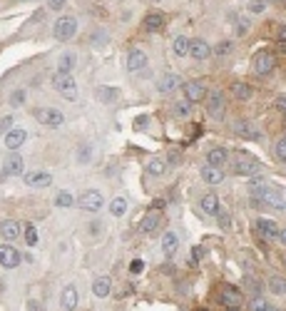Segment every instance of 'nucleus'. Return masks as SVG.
<instances>
[{"instance_id": "obj_1", "label": "nucleus", "mask_w": 286, "mask_h": 311, "mask_svg": "<svg viewBox=\"0 0 286 311\" xmlns=\"http://www.w3.org/2000/svg\"><path fill=\"white\" fill-rule=\"evenodd\" d=\"M53 87H55L60 95H65L70 102H75V100H77V83H75V77H72L70 72H55V77H53Z\"/></svg>"}, {"instance_id": "obj_2", "label": "nucleus", "mask_w": 286, "mask_h": 311, "mask_svg": "<svg viewBox=\"0 0 286 311\" xmlns=\"http://www.w3.org/2000/svg\"><path fill=\"white\" fill-rule=\"evenodd\" d=\"M261 170H264V165L259 160H254V157H249V154H244V157H239L234 162V174H239V177H254Z\"/></svg>"}, {"instance_id": "obj_3", "label": "nucleus", "mask_w": 286, "mask_h": 311, "mask_svg": "<svg viewBox=\"0 0 286 311\" xmlns=\"http://www.w3.org/2000/svg\"><path fill=\"white\" fill-rule=\"evenodd\" d=\"M35 120L48 125V127H60L65 122V114L60 112L57 107H37L35 110Z\"/></svg>"}, {"instance_id": "obj_4", "label": "nucleus", "mask_w": 286, "mask_h": 311, "mask_svg": "<svg viewBox=\"0 0 286 311\" xmlns=\"http://www.w3.org/2000/svg\"><path fill=\"white\" fill-rule=\"evenodd\" d=\"M75 32H77V20L70 18V15L60 18V20L55 23V37L57 40H70Z\"/></svg>"}, {"instance_id": "obj_5", "label": "nucleus", "mask_w": 286, "mask_h": 311, "mask_svg": "<svg viewBox=\"0 0 286 311\" xmlns=\"http://www.w3.org/2000/svg\"><path fill=\"white\" fill-rule=\"evenodd\" d=\"M20 264V252L10 244H0V266L5 269H15Z\"/></svg>"}, {"instance_id": "obj_6", "label": "nucleus", "mask_w": 286, "mask_h": 311, "mask_svg": "<svg viewBox=\"0 0 286 311\" xmlns=\"http://www.w3.org/2000/svg\"><path fill=\"white\" fill-rule=\"evenodd\" d=\"M241 299H244V294L239 291V289H234V286H229V284H224L222 286V291H219V301L224 304V306H239L241 304Z\"/></svg>"}, {"instance_id": "obj_7", "label": "nucleus", "mask_w": 286, "mask_h": 311, "mask_svg": "<svg viewBox=\"0 0 286 311\" xmlns=\"http://www.w3.org/2000/svg\"><path fill=\"white\" fill-rule=\"evenodd\" d=\"M207 110H209L212 117H217V120H219V117H224V110H227V107H224V95H222L219 90H217V92H212V95L207 97Z\"/></svg>"}, {"instance_id": "obj_8", "label": "nucleus", "mask_w": 286, "mask_h": 311, "mask_svg": "<svg viewBox=\"0 0 286 311\" xmlns=\"http://www.w3.org/2000/svg\"><path fill=\"white\" fill-rule=\"evenodd\" d=\"M249 192H252L254 197H261V195H266V192H279V187L271 184V182L264 179V177H254V179H249Z\"/></svg>"}, {"instance_id": "obj_9", "label": "nucleus", "mask_w": 286, "mask_h": 311, "mask_svg": "<svg viewBox=\"0 0 286 311\" xmlns=\"http://www.w3.org/2000/svg\"><path fill=\"white\" fill-rule=\"evenodd\" d=\"M274 67H276V57L271 55V53H259L254 57V70H257L259 75H269Z\"/></svg>"}, {"instance_id": "obj_10", "label": "nucleus", "mask_w": 286, "mask_h": 311, "mask_svg": "<svg viewBox=\"0 0 286 311\" xmlns=\"http://www.w3.org/2000/svg\"><path fill=\"white\" fill-rule=\"evenodd\" d=\"M184 97L189 102H199L207 97V87L201 85L199 80H189V83H184Z\"/></svg>"}, {"instance_id": "obj_11", "label": "nucleus", "mask_w": 286, "mask_h": 311, "mask_svg": "<svg viewBox=\"0 0 286 311\" xmlns=\"http://www.w3.org/2000/svg\"><path fill=\"white\" fill-rule=\"evenodd\" d=\"M234 132L239 135V137H244V140H252L257 142L261 137V132H259L257 127L252 125V122H247V120H239V122H234Z\"/></svg>"}, {"instance_id": "obj_12", "label": "nucleus", "mask_w": 286, "mask_h": 311, "mask_svg": "<svg viewBox=\"0 0 286 311\" xmlns=\"http://www.w3.org/2000/svg\"><path fill=\"white\" fill-rule=\"evenodd\" d=\"M25 184L28 187H50L53 184V177L48 174V172H40V170H35V172H25Z\"/></svg>"}, {"instance_id": "obj_13", "label": "nucleus", "mask_w": 286, "mask_h": 311, "mask_svg": "<svg viewBox=\"0 0 286 311\" xmlns=\"http://www.w3.org/2000/svg\"><path fill=\"white\" fill-rule=\"evenodd\" d=\"M80 207L85 212H97L102 207V195L97 189H87L85 195H83V199H80Z\"/></svg>"}, {"instance_id": "obj_14", "label": "nucleus", "mask_w": 286, "mask_h": 311, "mask_svg": "<svg viewBox=\"0 0 286 311\" xmlns=\"http://www.w3.org/2000/svg\"><path fill=\"white\" fill-rule=\"evenodd\" d=\"M28 140V132L25 130H20V127H15V130H10L8 135H5V147L8 149H20L23 144Z\"/></svg>"}, {"instance_id": "obj_15", "label": "nucleus", "mask_w": 286, "mask_h": 311, "mask_svg": "<svg viewBox=\"0 0 286 311\" xmlns=\"http://www.w3.org/2000/svg\"><path fill=\"white\" fill-rule=\"evenodd\" d=\"M189 55L194 57V60H207V57L212 55V48L207 45V40L194 37V40L189 43Z\"/></svg>"}, {"instance_id": "obj_16", "label": "nucleus", "mask_w": 286, "mask_h": 311, "mask_svg": "<svg viewBox=\"0 0 286 311\" xmlns=\"http://www.w3.org/2000/svg\"><path fill=\"white\" fill-rule=\"evenodd\" d=\"M257 229L264 239H279V234H281V229L276 226V222H271V219H259Z\"/></svg>"}, {"instance_id": "obj_17", "label": "nucleus", "mask_w": 286, "mask_h": 311, "mask_svg": "<svg viewBox=\"0 0 286 311\" xmlns=\"http://www.w3.org/2000/svg\"><path fill=\"white\" fill-rule=\"evenodd\" d=\"M0 172H3L5 177H8V174H20V172H23V157L13 152L10 157H5V165H3Z\"/></svg>"}, {"instance_id": "obj_18", "label": "nucleus", "mask_w": 286, "mask_h": 311, "mask_svg": "<svg viewBox=\"0 0 286 311\" xmlns=\"http://www.w3.org/2000/svg\"><path fill=\"white\" fill-rule=\"evenodd\" d=\"M77 289L75 286H67L65 291H62V299H60V306L65 311H75V306H77Z\"/></svg>"}, {"instance_id": "obj_19", "label": "nucleus", "mask_w": 286, "mask_h": 311, "mask_svg": "<svg viewBox=\"0 0 286 311\" xmlns=\"http://www.w3.org/2000/svg\"><path fill=\"white\" fill-rule=\"evenodd\" d=\"M144 65H147V55H144V50H132V53L127 55V70H130V72L142 70Z\"/></svg>"}, {"instance_id": "obj_20", "label": "nucleus", "mask_w": 286, "mask_h": 311, "mask_svg": "<svg viewBox=\"0 0 286 311\" xmlns=\"http://www.w3.org/2000/svg\"><path fill=\"white\" fill-rule=\"evenodd\" d=\"M224 162H227V149L224 147H214V149L207 152V165L209 167H224Z\"/></svg>"}, {"instance_id": "obj_21", "label": "nucleus", "mask_w": 286, "mask_h": 311, "mask_svg": "<svg viewBox=\"0 0 286 311\" xmlns=\"http://www.w3.org/2000/svg\"><path fill=\"white\" fill-rule=\"evenodd\" d=\"M201 179L207 182V184H222L224 182V172H222V167H204L201 170Z\"/></svg>"}, {"instance_id": "obj_22", "label": "nucleus", "mask_w": 286, "mask_h": 311, "mask_svg": "<svg viewBox=\"0 0 286 311\" xmlns=\"http://www.w3.org/2000/svg\"><path fill=\"white\" fill-rule=\"evenodd\" d=\"M174 87H179V75L177 72H167V75H162L157 80V90L159 92H172Z\"/></svg>"}, {"instance_id": "obj_23", "label": "nucleus", "mask_w": 286, "mask_h": 311, "mask_svg": "<svg viewBox=\"0 0 286 311\" xmlns=\"http://www.w3.org/2000/svg\"><path fill=\"white\" fill-rule=\"evenodd\" d=\"M0 234L5 237V242H15V239L20 237V224L13 222V219H8V222L0 224Z\"/></svg>"}, {"instance_id": "obj_24", "label": "nucleus", "mask_w": 286, "mask_h": 311, "mask_svg": "<svg viewBox=\"0 0 286 311\" xmlns=\"http://www.w3.org/2000/svg\"><path fill=\"white\" fill-rule=\"evenodd\" d=\"M261 204H269V207H274V209H286V199L279 195V192H266V195H261L257 197Z\"/></svg>"}, {"instance_id": "obj_25", "label": "nucleus", "mask_w": 286, "mask_h": 311, "mask_svg": "<svg viewBox=\"0 0 286 311\" xmlns=\"http://www.w3.org/2000/svg\"><path fill=\"white\" fill-rule=\"evenodd\" d=\"M110 289H112V284L107 277H97L95 284H92V291H95V296L97 299H105V296H110Z\"/></svg>"}, {"instance_id": "obj_26", "label": "nucleus", "mask_w": 286, "mask_h": 311, "mask_svg": "<svg viewBox=\"0 0 286 311\" xmlns=\"http://www.w3.org/2000/svg\"><path fill=\"white\" fill-rule=\"evenodd\" d=\"M201 209H204L207 214H217V212H219V197H217L214 192H207V195L201 197Z\"/></svg>"}, {"instance_id": "obj_27", "label": "nucleus", "mask_w": 286, "mask_h": 311, "mask_svg": "<svg viewBox=\"0 0 286 311\" xmlns=\"http://www.w3.org/2000/svg\"><path fill=\"white\" fill-rule=\"evenodd\" d=\"M157 224H159V212H157V209H152V212H147V214H144V219L140 222V229H142V231H154Z\"/></svg>"}, {"instance_id": "obj_28", "label": "nucleus", "mask_w": 286, "mask_h": 311, "mask_svg": "<svg viewBox=\"0 0 286 311\" xmlns=\"http://www.w3.org/2000/svg\"><path fill=\"white\" fill-rule=\"evenodd\" d=\"M177 247H179V237H177L174 231H167V234L162 237V249H165V254L172 256L177 252Z\"/></svg>"}, {"instance_id": "obj_29", "label": "nucleus", "mask_w": 286, "mask_h": 311, "mask_svg": "<svg viewBox=\"0 0 286 311\" xmlns=\"http://www.w3.org/2000/svg\"><path fill=\"white\" fill-rule=\"evenodd\" d=\"M95 95H97V100H100V102H105V105H112L114 100H117V95H119V92H117L114 87H97V90H95Z\"/></svg>"}, {"instance_id": "obj_30", "label": "nucleus", "mask_w": 286, "mask_h": 311, "mask_svg": "<svg viewBox=\"0 0 286 311\" xmlns=\"http://www.w3.org/2000/svg\"><path fill=\"white\" fill-rule=\"evenodd\" d=\"M189 37H184V35H179V37H174V55L177 57H184V55H189Z\"/></svg>"}, {"instance_id": "obj_31", "label": "nucleus", "mask_w": 286, "mask_h": 311, "mask_svg": "<svg viewBox=\"0 0 286 311\" xmlns=\"http://www.w3.org/2000/svg\"><path fill=\"white\" fill-rule=\"evenodd\" d=\"M165 25V15L162 13H149L144 18V30H159Z\"/></svg>"}, {"instance_id": "obj_32", "label": "nucleus", "mask_w": 286, "mask_h": 311, "mask_svg": "<svg viewBox=\"0 0 286 311\" xmlns=\"http://www.w3.org/2000/svg\"><path fill=\"white\" fill-rule=\"evenodd\" d=\"M75 67V53H65L57 60V72H70Z\"/></svg>"}, {"instance_id": "obj_33", "label": "nucleus", "mask_w": 286, "mask_h": 311, "mask_svg": "<svg viewBox=\"0 0 286 311\" xmlns=\"http://www.w3.org/2000/svg\"><path fill=\"white\" fill-rule=\"evenodd\" d=\"M231 95H234L236 100H249V97H252V87L244 85V83H234V85H231Z\"/></svg>"}, {"instance_id": "obj_34", "label": "nucleus", "mask_w": 286, "mask_h": 311, "mask_svg": "<svg viewBox=\"0 0 286 311\" xmlns=\"http://www.w3.org/2000/svg\"><path fill=\"white\" fill-rule=\"evenodd\" d=\"M72 204H75V197H72L70 192H57L55 195V207L67 209V207H72Z\"/></svg>"}, {"instance_id": "obj_35", "label": "nucleus", "mask_w": 286, "mask_h": 311, "mask_svg": "<svg viewBox=\"0 0 286 311\" xmlns=\"http://www.w3.org/2000/svg\"><path fill=\"white\" fill-rule=\"evenodd\" d=\"M110 209H112L114 217H122V214L127 212V199H125V197H114L112 204H110Z\"/></svg>"}, {"instance_id": "obj_36", "label": "nucleus", "mask_w": 286, "mask_h": 311, "mask_svg": "<svg viewBox=\"0 0 286 311\" xmlns=\"http://www.w3.org/2000/svg\"><path fill=\"white\" fill-rule=\"evenodd\" d=\"M269 286H271V291H274L276 296H284L286 294V282L281 277H271V279H269Z\"/></svg>"}, {"instance_id": "obj_37", "label": "nucleus", "mask_w": 286, "mask_h": 311, "mask_svg": "<svg viewBox=\"0 0 286 311\" xmlns=\"http://www.w3.org/2000/svg\"><path fill=\"white\" fill-rule=\"evenodd\" d=\"M165 170H167V162H162V160H152V162L147 165V172H149V174H154V177L165 174Z\"/></svg>"}, {"instance_id": "obj_38", "label": "nucleus", "mask_w": 286, "mask_h": 311, "mask_svg": "<svg viewBox=\"0 0 286 311\" xmlns=\"http://www.w3.org/2000/svg\"><path fill=\"white\" fill-rule=\"evenodd\" d=\"M174 112H177V117H189V112H192V102H189V100H179V102L174 105Z\"/></svg>"}, {"instance_id": "obj_39", "label": "nucleus", "mask_w": 286, "mask_h": 311, "mask_svg": "<svg viewBox=\"0 0 286 311\" xmlns=\"http://www.w3.org/2000/svg\"><path fill=\"white\" fill-rule=\"evenodd\" d=\"M25 244H28V247H35V244H37V229L32 224H25Z\"/></svg>"}, {"instance_id": "obj_40", "label": "nucleus", "mask_w": 286, "mask_h": 311, "mask_svg": "<svg viewBox=\"0 0 286 311\" xmlns=\"http://www.w3.org/2000/svg\"><path fill=\"white\" fill-rule=\"evenodd\" d=\"M90 160H92V147H90V144H87V147H80V149H77V162H80V165H87Z\"/></svg>"}, {"instance_id": "obj_41", "label": "nucleus", "mask_w": 286, "mask_h": 311, "mask_svg": "<svg viewBox=\"0 0 286 311\" xmlns=\"http://www.w3.org/2000/svg\"><path fill=\"white\" fill-rule=\"evenodd\" d=\"M25 102V90H15V92H10V105L13 107H20Z\"/></svg>"}, {"instance_id": "obj_42", "label": "nucleus", "mask_w": 286, "mask_h": 311, "mask_svg": "<svg viewBox=\"0 0 286 311\" xmlns=\"http://www.w3.org/2000/svg\"><path fill=\"white\" fill-rule=\"evenodd\" d=\"M217 222H219L222 229H229V226H231V219H229V214L224 212V209H219V212H217Z\"/></svg>"}, {"instance_id": "obj_43", "label": "nucleus", "mask_w": 286, "mask_h": 311, "mask_svg": "<svg viewBox=\"0 0 286 311\" xmlns=\"http://www.w3.org/2000/svg\"><path fill=\"white\" fill-rule=\"evenodd\" d=\"M274 152H276V157H279V160H284V162H286V137H281V140L276 142Z\"/></svg>"}, {"instance_id": "obj_44", "label": "nucleus", "mask_w": 286, "mask_h": 311, "mask_svg": "<svg viewBox=\"0 0 286 311\" xmlns=\"http://www.w3.org/2000/svg\"><path fill=\"white\" fill-rule=\"evenodd\" d=\"M249 10L252 13H264L266 10V0H252L249 3Z\"/></svg>"}, {"instance_id": "obj_45", "label": "nucleus", "mask_w": 286, "mask_h": 311, "mask_svg": "<svg viewBox=\"0 0 286 311\" xmlns=\"http://www.w3.org/2000/svg\"><path fill=\"white\" fill-rule=\"evenodd\" d=\"M252 311H274V306H269L266 301L257 299V301H254V306H252Z\"/></svg>"}, {"instance_id": "obj_46", "label": "nucleus", "mask_w": 286, "mask_h": 311, "mask_svg": "<svg viewBox=\"0 0 286 311\" xmlns=\"http://www.w3.org/2000/svg\"><path fill=\"white\" fill-rule=\"evenodd\" d=\"M10 127H13V117H3V120H0V132H5V135H8V132H10Z\"/></svg>"}, {"instance_id": "obj_47", "label": "nucleus", "mask_w": 286, "mask_h": 311, "mask_svg": "<svg viewBox=\"0 0 286 311\" xmlns=\"http://www.w3.org/2000/svg\"><path fill=\"white\" fill-rule=\"evenodd\" d=\"M142 269H144V261H142V259H135V261L130 264V271H132V274H140Z\"/></svg>"}, {"instance_id": "obj_48", "label": "nucleus", "mask_w": 286, "mask_h": 311, "mask_svg": "<svg viewBox=\"0 0 286 311\" xmlns=\"http://www.w3.org/2000/svg\"><path fill=\"white\" fill-rule=\"evenodd\" d=\"M274 105H276V110H279V112H284V114H286V95H279Z\"/></svg>"}, {"instance_id": "obj_49", "label": "nucleus", "mask_w": 286, "mask_h": 311, "mask_svg": "<svg viewBox=\"0 0 286 311\" xmlns=\"http://www.w3.org/2000/svg\"><path fill=\"white\" fill-rule=\"evenodd\" d=\"M229 50H231V43H219L217 45V55H227Z\"/></svg>"}, {"instance_id": "obj_50", "label": "nucleus", "mask_w": 286, "mask_h": 311, "mask_svg": "<svg viewBox=\"0 0 286 311\" xmlns=\"http://www.w3.org/2000/svg\"><path fill=\"white\" fill-rule=\"evenodd\" d=\"M247 28H249V23H247V20H236V35L247 32Z\"/></svg>"}, {"instance_id": "obj_51", "label": "nucleus", "mask_w": 286, "mask_h": 311, "mask_svg": "<svg viewBox=\"0 0 286 311\" xmlns=\"http://www.w3.org/2000/svg\"><path fill=\"white\" fill-rule=\"evenodd\" d=\"M48 5H50L53 10H60V8L65 5V0H48Z\"/></svg>"}, {"instance_id": "obj_52", "label": "nucleus", "mask_w": 286, "mask_h": 311, "mask_svg": "<svg viewBox=\"0 0 286 311\" xmlns=\"http://www.w3.org/2000/svg\"><path fill=\"white\" fill-rule=\"evenodd\" d=\"M28 309L30 311H43V309H40V304H37L35 299H32V301H28Z\"/></svg>"}, {"instance_id": "obj_53", "label": "nucleus", "mask_w": 286, "mask_h": 311, "mask_svg": "<svg viewBox=\"0 0 286 311\" xmlns=\"http://www.w3.org/2000/svg\"><path fill=\"white\" fill-rule=\"evenodd\" d=\"M162 207H165V199H157V202L152 204V209H162Z\"/></svg>"}, {"instance_id": "obj_54", "label": "nucleus", "mask_w": 286, "mask_h": 311, "mask_svg": "<svg viewBox=\"0 0 286 311\" xmlns=\"http://www.w3.org/2000/svg\"><path fill=\"white\" fill-rule=\"evenodd\" d=\"M192 254H194V259H201V247H194V249H192Z\"/></svg>"}, {"instance_id": "obj_55", "label": "nucleus", "mask_w": 286, "mask_h": 311, "mask_svg": "<svg viewBox=\"0 0 286 311\" xmlns=\"http://www.w3.org/2000/svg\"><path fill=\"white\" fill-rule=\"evenodd\" d=\"M279 40H281V43H286V25L281 28V32H279Z\"/></svg>"}, {"instance_id": "obj_56", "label": "nucleus", "mask_w": 286, "mask_h": 311, "mask_svg": "<svg viewBox=\"0 0 286 311\" xmlns=\"http://www.w3.org/2000/svg\"><path fill=\"white\" fill-rule=\"evenodd\" d=\"M279 242H281V244H284V247H286V229H284V231H281V234H279Z\"/></svg>"}, {"instance_id": "obj_57", "label": "nucleus", "mask_w": 286, "mask_h": 311, "mask_svg": "<svg viewBox=\"0 0 286 311\" xmlns=\"http://www.w3.org/2000/svg\"><path fill=\"white\" fill-rule=\"evenodd\" d=\"M224 311H239V306H229V309H224Z\"/></svg>"}, {"instance_id": "obj_58", "label": "nucleus", "mask_w": 286, "mask_h": 311, "mask_svg": "<svg viewBox=\"0 0 286 311\" xmlns=\"http://www.w3.org/2000/svg\"><path fill=\"white\" fill-rule=\"evenodd\" d=\"M281 50H284V53H286V43H281Z\"/></svg>"}, {"instance_id": "obj_59", "label": "nucleus", "mask_w": 286, "mask_h": 311, "mask_svg": "<svg viewBox=\"0 0 286 311\" xmlns=\"http://www.w3.org/2000/svg\"><path fill=\"white\" fill-rule=\"evenodd\" d=\"M197 311H207V309H197Z\"/></svg>"}, {"instance_id": "obj_60", "label": "nucleus", "mask_w": 286, "mask_h": 311, "mask_svg": "<svg viewBox=\"0 0 286 311\" xmlns=\"http://www.w3.org/2000/svg\"><path fill=\"white\" fill-rule=\"evenodd\" d=\"M284 264H286V256H284Z\"/></svg>"}, {"instance_id": "obj_61", "label": "nucleus", "mask_w": 286, "mask_h": 311, "mask_svg": "<svg viewBox=\"0 0 286 311\" xmlns=\"http://www.w3.org/2000/svg\"><path fill=\"white\" fill-rule=\"evenodd\" d=\"M274 311H279V309H274Z\"/></svg>"}]
</instances>
